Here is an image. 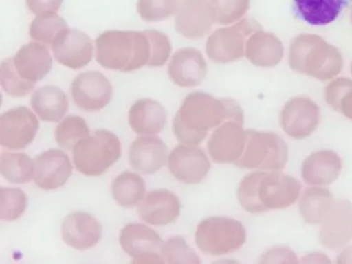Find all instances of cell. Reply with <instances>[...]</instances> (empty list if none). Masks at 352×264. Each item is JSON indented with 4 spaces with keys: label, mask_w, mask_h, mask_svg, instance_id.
<instances>
[{
    "label": "cell",
    "mask_w": 352,
    "mask_h": 264,
    "mask_svg": "<svg viewBox=\"0 0 352 264\" xmlns=\"http://www.w3.org/2000/svg\"><path fill=\"white\" fill-rule=\"evenodd\" d=\"M229 119L243 121V109L231 98L217 99L205 92L185 97L173 120V133L180 143L196 146L206 139L210 130Z\"/></svg>",
    "instance_id": "6da1fadb"
},
{
    "label": "cell",
    "mask_w": 352,
    "mask_h": 264,
    "mask_svg": "<svg viewBox=\"0 0 352 264\" xmlns=\"http://www.w3.org/2000/svg\"><path fill=\"white\" fill-rule=\"evenodd\" d=\"M301 190V182L292 176L279 171H256L241 180L238 199L248 213H263L288 208L296 202Z\"/></svg>",
    "instance_id": "7a4b0ae2"
},
{
    "label": "cell",
    "mask_w": 352,
    "mask_h": 264,
    "mask_svg": "<svg viewBox=\"0 0 352 264\" xmlns=\"http://www.w3.org/2000/svg\"><path fill=\"white\" fill-rule=\"evenodd\" d=\"M96 45L97 63L112 71H137L148 65L152 56L146 31H106L96 38Z\"/></svg>",
    "instance_id": "3957f363"
},
{
    "label": "cell",
    "mask_w": 352,
    "mask_h": 264,
    "mask_svg": "<svg viewBox=\"0 0 352 264\" xmlns=\"http://www.w3.org/2000/svg\"><path fill=\"white\" fill-rule=\"evenodd\" d=\"M289 65L292 71L320 80H333L344 69L342 54L324 38L301 34L289 48Z\"/></svg>",
    "instance_id": "277c9868"
},
{
    "label": "cell",
    "mask_w": 352,
    "mask_h": 264,
    "mask_svg": "<svg viewBox=\"0 0 352 264\" xmlns=\"http://www.w3.org/2000/svg\"><path fill=\"white\" fill-rule=\"evenodd\" d=\"M120 140L109 131L100 129L81 140L72 150L76 170L87 176L106 173L121 157Z\"/></svg>",
    "instance_id": "5b68a950"
},
{
    "label": "cell",
    "mask_w": 352,
    "mask_h": 264,
    "mask_svg": "<svg viewBox=\"0 0 352 264\" xmlns=\"http://www.w3.org/2000/svg\"><path fill=\"white\" fill-rule=\"evenodd\" d=\"M247 241V231L240 221L228 217H211L198 225L196 245L206 256H220L240 250Z\"/></svg>",
    "instance_id": "8992f818"
},
{
    "label": "cell",
    "mask_w": 352,
    "mask_h": 264,
    "mask_svg": "<svg viewBox=\"0 0 352 264\" xmlns=\"http://www.w3.org/2000/svg\"><path fill=\"white\" fill-rule=\"evenodd\" d=\"M245 151L236 162L239 168L263 171H281L288 160V146L274 133L247 130Z\"/></svg>",
    "instance_id": "52a82bcc"
},
{
    "label": "cell",
    "mask_w": 352,
    "mask_h": 264,
    "mask_svg": "<svg viewBox=\"0 0 352 264\" xmlns=\"http://www.w3.org/2000/svg\"><path fill=\"white\" fill-rule=\"evenodd\" d=\"M261 29V25L248 18L231 26L218 29L207 40V55L217 64L236 62L245 56L248 37Z\"/></svg>",
    "instance_id": "ba28073f"
},
{
    "label": "cell",
    "mask_w": 352,
    "mask_h": 264,
    "mask_svg": "<svg viewBox=\"0 0 352 264\" xmlns=\"http://www.w3.org/2000/svg\"><path fill=\"white\" fill-rule=\"evenodd\" d=\"M39 127V121L29 108H13L0 118V144L9 150H24L33 143Z\"/></svg>",
    "instance_id": "9c48e42d"
},
{
    "label": "cell",
    "mask_w": 352,
    "mask_h": 264,
    "mask_svg": "<svg viewBox=\"0 0 352 264\" xmlns=\"http://www.w3.org/2000/svg\"><path fill=\"white\" fill-rule=\"evenodd\" d=\"M120 245L134 263H164L160 256L164 241L160 234L146 226L132 223L121 230Z\"/></svg>",
    "instance_id": "30bf717a"
},
{
    "label": "cell",
    "mask_w": 352,
    "mask_h": 264,
    "mask_svg": "<svg viewBox=\"0 0 352 264\" xmlns=\"http://www.w3.org/2000/svg\"><path fill=\"white\" fill-rule=\"evenodd\" d=\"M320 110L315 101L306 96L290 99L280 113V125L289 137L303 140L319 127Z\"/></svg>",
    "instance_id": "8fae6325"
},
{
    "label": "cell",
    "mask_w": 352,
    "mask_h": 264,
    "mask_svg": "<svg viewBox=\"0 0 352 264\" xmlns=\"http://www.w3.org/2000/svg\"><path fill=\"white\" fill-rule=\"evenodd\" d=\"M72 100L80 109L96 112L109 104L113 88L101 72H85L78 74L72 83Z\"/></svg>",
    "instance_id": "7c38bea8"
},
{
    "label": "cell",
    "mask_w": 352,
    "mask_h": 264,
    "mask_svg": "<svg viewBox=\"0 0 352 264\" xmlns=\"http://www.w3.org/2000/svg\"><path fill=\"white\" fill-rule=\"evenodd\" d=\"M243 126V121L229 119L214 131L207 148L217 164H236L240 160L247 142V133Z\"/></svg>",
    "instance_id": "4fadbf2b"
},
{
    "label": "cell",
    "mask_w": 352,
    "mask_h": 264,
    "mask_svg": "<svg viewBox=\"0 0 352 264\" xmlns=\"http://www.w3.org/2000/svg\"><path fill=\"white\" fill-rule=\"evenodd\" d=\"M52 50L56 62L72 69H80L91 62L94 48L89 36L67 27L56 35Z\"/></svg>",
    "instance_id": "5bb4252c"
},
{
    "label": "cell",
    "mask_w": 352,
    "mask_h": 264,
    "mask_svg": "<svg viewBox=\"0 0 352 264\" xmlns=\"http://www.w3.org/2000/svg\"><path fill=\"white\" fill-rule=\"evenodd\" d=\"M168 170L178 182L186 184H200L208 175L211 164L204 151L182 144L168 155Z\"/></svg>",
    "instance_id": "9a60e30c"
},
{
    "label": "cell",
    "mask_w": 352,
    "mask_h": 264,
    "mask_svg": "<svg viewBox=\"0 0 352 264\" xmlns=\"http://www.w3.org/2000/svg\"><path fill=\"white\" fill-rule=\"evenodd\" d=\"M214 22L211 0H179L175 13L177 33L189 40H198L210 32Z\"/></svg>",
    "instance_id": "2e32d148"
},
{
    "label": "cell",
    "mask_w": 352,
    "mask_h": 264,
    "mask_svg": "<svg viewBox=\"0 0 352 264\" xmlns=\"http://www.w3.org/2000/svg\"><path fill=\"white\" fill-rule=\"evenodd\" d=\"M72 175L71 160L63 151H46L34 160V182L41 189L60 188L67 184Z\"/></svg>",
    "instance_id": "e0dca14e"
},
{
    "label": "cell",
    "mask_w": 352,
    "mask_h": 264,
    "mask_svg": "<svg viewBox=\"0 0 352 264\" xmlns=\"http://www.w3.org/2000/svg\"><path fill=\"white\" fill-rule=\"evenodd\" d=\"M208 65L199 50L187 47L178 50L168 65L170 80L180 87H194L204 81Z\"/></svg>",
    "instance_id": "ac0fdd59"
},
{
    "label": "cell",
    "mask_w": 352,
    "mask_h": 264,
    "mask_svg": "<svg viewBox=\"0 0 352 264\" xmlns=\"http://www.w3.org/2000/svg\"><path fill=\"white\" fill-rule=\"evenodd\" d=\"M319 232L320 243L336 250L344 247L352 239V204L346 199L333 203L328 218L322 224Z\"/></svg>",
    "instance_id": "d6986e66"
},
{
    "label": "cell",
    "mask_w": 352,
    "mask_h": 264,
    "mask_svg": "<svg viewBox=\"0 0 352 264\" xmlns=\"http://www.w3.org/2000/svg\"><path fill=\"white\" fill-rule=\"evenodd\" d=\"M168 148L159 137H140L129 148L131 166L144 175H155L168 160Z\"/></svg>",
    "instance_id": "ffe728a7"
},
{
    "label": "cell",
    "mask_w": 352,
    "mask_h": 264,
    "mask_svg": "<svg viewBox=\"0 0 352 264\" xmlns=\"http://www.w3.org/2000/svg\"><path fill=\"white\" fill-rule=\"evenodd\" d=\"M180 201L166 189L153 190L144 197L138 208L140 218L153 226H166L179 217Z\"/></svg>",
    "instance_id": "44dd1931"
},
{
    "label": "cell",
    "mask_w": 352,
    "mask_h": 264,
    "mask_svg": "<svg viewBox=\"0 0 352 264\" xmlns=\"http://www.w3.org/2000/svg\"><path fill=\"white\" fill-rule=\"evenodd\" d=\"M101 225L87 213H72L65 217L62 225V238L65 245L74 250L94 248L101 240Z\"/></svg>",
    "instance_id": "7402d4cb"
},
{
    "label": "cell",
    "mask_w": 352,
    "mask_h": 264,
    "mask_svg": "<svg viewBox=\"0 0 352 264\" xmlns=\"http://www.w3.org/2000/svg\"><path fill=\"white\" fill-rule=\"evenodd\" d=\"M13 62L18 74L33 83L42 80L53 67V58L49 50L36 41L18 50Z\"/></svg>",
    "instance_id": "603a6c76"
},
{
    "label": "cell",
    "mask_w": 352,
    "mask_h": 264,
    "mask_svg": "<svg viewBox=\"0 0 352 264\" xmlns=\"http://www.w3.org/2000/svg\"><path fill=\"white\" fill-rule=\"evenodd\" d=\"M342 159L333 151H318L302 164V177L312 186H326L335 182L342 173Z\"/></svg>",
    "instance_id": "cb8c5ba5"
},
{
    "label": "cell",
    "mask_w": 352,
    "mask_h": 264,
    "mask_svg": "<svg viewBox=\"0 0 352 264\" xmlns=\"http://www.w3.org/2000/svg\"><path fill=\"white\" fill-rule=\"evenodd\" d=\"M129 125L138 135H157L166 125V109L153 99H140L129 111Z\"/></svg>",
    "instance_id": "d4e9b609"
},
{
    "label": "cell",
    "mask_w": 352,
    "mask_h": 264,
    "mask_svg": "<svg viewBox=\"0 0 352 264\" xmlns=\"http://www.w3.org/2000/svg\"><path fill=\"white\" fill-rule=\"evenodd\" d=\"M283 56V44L274 34L264 32L261 29L248 37L245 44V56L252 65L273 67L281 62Z\"/></svg>",
    "instance_id": "484cf974"
},
{
    "label": "cell",
    "mask_w": 352,
    "mask_h": 264,
    "mask_svg": "<svg viewBox=\"0 0 352 264\" xmlns=\"http://www.w3.org/2000/svg\"><path fill=\"white\" fill-rule=\"evenodd\" d=\"M351 0H293L295 14L312 26L335 22Z\"/></svg>",
    "instance_id": "4316f807"
},
{
    "label": "cell",
    "mask_w": 352,
    "mask_h": 264,
    "mask_svg": "<svg viewBox=\"0 0 352 264\" xmlns=\"http://www.w3.org/2000/svg\"><path fill=\"white\" fill-rule=\"evenodd\" d=\"M31 105L43 121L60 122L69 110V99L60 88L46 85L34 92Z\"/></svg>",
    "instance_id": "83f0119b"
},
{
    "label": "cell",
    "mask_w": 352,
    "mask_h": 264,
    "mask_svg": "<svg viewBox=\"0 0 352 264\" xmlns=\"http://www.w3.org/2000/svg\"><path fill=\"white\" fill-rule=\"evenodd\" d=\"M333 203V194L328 189L311 187L300 200V214L307 224L320 225L328 218Z\"/></svg>",
    "instance_id": "f1b7e54d"
},
{
    "label": "cell",
    "mask_w": 352,
    "mask_h": 264,
    "mask_svg": "<svg viewBox=\"0 0 352 264\" xmlns=\"http://www.w3.org/2000/svg\"><path fill=\"white\" fill-rule=\"evenodd\" d=\"M146 184L143 178L136 173H126L115 178L112 184V195L122 207L132 208L144 198Z\"/></svg>",
    "instance_id": "f546056e"
},
{
    "label": "cell",
    "mask_w": 352,
    "mask_h": 264,
    "mask_svg": "<svg viewBox=\"0 0 352 264\" xmlns=\"http://www.w3.org/2000/svg\"><path fill=\"white\" fill-rule=\"evenodd\" d=\"M0 171L11 184H27L34 176V162L24 153H3L0 157Z\"/></svg>",
    "instance_id": "4dcf8cb0"
},
{
    "label": "cell",
    "mask_w": 352,
    "mask_h": 264,
    "mask_svg": "<svg viewBox=\"0 0 352 264\" xmlns=\"http://www.w3.org/2000/svg\"><path fill=\"white\" fill-rule=\"evenodd\" d=\"M65 28H67V24L64 18L54 12L44 13L33 20L29 28V35L36 42L52 46L56 35Z\"/></svg>",
    "instance_id": "1f68e13d"
},
{
    "label": "cell",
    "mask_w": 352,
    "mask_h": 264,
    "mask_svg": "<svg viewBox=\"0 0 352 264\" xmlns=\"http://www.w3.org/2000/svg\"><path fill=\"white\" fill-rule=\"evenodd\" d=\"M327 104L352 120V80L340 78L331 81L324 90Z\"/></svg>",
    "instance_id": "d6a6232c"
},
{
    "label": "cell",
    "mask_w": 352,
    "mask_h": 264,
    "mask_svg": "<svg viewBox=\"0 0 352 264\" xmlns=\"http://www.w3.org/2000/svg\"><path fill=\"white\" fill-rule=\"evenodd\" d=\"M90 135L87 122L80 116H69L56 128V143L64 150H74L81 140Z\"/></svg>",
    "instance_id": "836d02e7"
},
{
    "label": "cell",
    "mask_w": 352,
    "mask_h": 264,
    "mask_svg": "<svg viewBox=\"0 0 352 264\" xmlns=\"http://www.w3.org/2000/svg\"><path fill=\"white\" fill-rule=\"evenodd\" d=\"M250 0H211L214 22L231 25L240 21L250 9Z\"/></svg>",
    "instance_id": "e575fe53"
},
{
    "label": "cell",
    "mask_w": 352,
    "mask_h": 264,
    "mask_svg": "<svg viewBox=\"0 0 352 264\" xmlns=\"http://www.w3.org/2000/svg\"><path fill=\"white\" fill-rule=\"evenodd\" d=\"M28 206L26 194L19 188L2 187L0 190V218L6 222L18 220Z\"/></svg>",
    "instance_id": "d590c367"
},
{
    "label": "cell",
    "mask_w": 352,
    "mask_h": 264,
    "mask_svg": "<svg viewBox=\"0 0 352 264\" xmlns=\"http://www.w3.org/2000/svg\"><path fill=\"white\" fill-rule=\"evenodd\" d=\"M0 81L4 91L9 96L22 97L33 91L35 83L23 80L15 69L13 58H8L1 63Z\"/></svg>",
    "instance_id": "8d00e7d4"
},
{
    "label": "cell",
    "mask_w": 352,
    "mask_h": 264,
    "mask_svg": "<svg viewBox=\"0 0 352 264\" xmlns=\"http://www.w3.org/2000/svg\"><path fill=\"white\" fill-rule=\"evenodd\" d=\"M160 254L164 261L170 264L201 263L199 256L196 254L182 236H173L164 241L160 248Z\"/></svg>",
    "instance_id": "74e56055"
},
{
    "label": "cell",
    "mask_w": 352,
    "mask_h": 264,
    "mask_svg": "<svg viewBox=\"0 0 352 264\" xmlns=\"http://www.w3.org/2000/svg\"><path fill=\"white\" fill-rule=\"evenodd\" d=\"M179 0H138L137 10L146 22L168 20L175 14Z\"/></svg>",
    "instance_id": "f35d334b"
},
{
    "label": "cell",
    "mask_w": 352,
    "mask_h": 264,
    "mask_svg": "<svg viewBox=\"0 0 352 264\" xmlns=\"http://www.w3.org/2000/svg\"><path fill=\"white\" fill-rule=\"evenodd\" d=\"M152 46V56L148 65L153 67H162L170 56L171 43L166 34L157 30H144Z\"/></svg>",
    "instance_id": "ab89813d"
},
{
    "label": "cell",
    "mask_w": 352,
    "mask_h": 264,
    "mask_svg": "<svg viewBox=\"0 0 352 264\" xmlns=\"http://www.w3.org/2000/svg\"><path fill=\"white\" fill-rule=\"evenodd\" d=\"M298 257L290 248H273L264 252L261 258V263H298Z\"/></svg>",
    "instance_id": "60d3db41"
},
{
    "label": "cell",
    "mask_w": 352,
    "mask_h": 264,
    "mask_svg": "<svg viewBox=\"0 0 352 264\" xmlns=\"http://www.w3.org/2000/svg\"><path fill=\"white\" fill-rule=\"evenodd\" d=\"M64 0H26V6L29 10L35 15L44 13H56L62 8Z\"/></svg>",
    "instance_id": "b9f144b4"
},
{
    "label": "cell",
    "mask_w": 352,
    "mask_h": 264,
    "mask_svg": "<svg viewBox=\"0 0 352 264\" xmlns=\"http://www.w3.org/2000/svg\"><path fill=\"white\" fill-rule=\"evenodd\" d=\"M303 263H331V261H329V258H328V257L324 256V254H309L308 256L304 257Z\"/></svg>",
    "instance_id": "7bdbcfd3"
},
{
    "label": "cell",
    "mask_w": 352,
    "mask_h": 264,
    "mask_svg": "<svg viewBox=\"0 0 352 264\" xmlns=\"http://www.w3.org/2000/svg\"><path fill=\"white\" fill-rule=\"evenodd\" d=\"M351 23H352V0H351Z\"/></svg>",
    "instance_id": "ee69618b"
},
{
    "label": "cell",
    "mask_w": 352,
    "mask_h": 264,
    "mask_svg": "<svg viewBox=\"0 0 352 264\" xmlns=\"http://www.w3.org/2000/svg\"><path fill=\"white\" fill-rule=\"evenodd\" d=\"M351 74H352V65H351Z\"/></svg>",
    "instance_id": "f6af8a7d"
}]
</instances>
